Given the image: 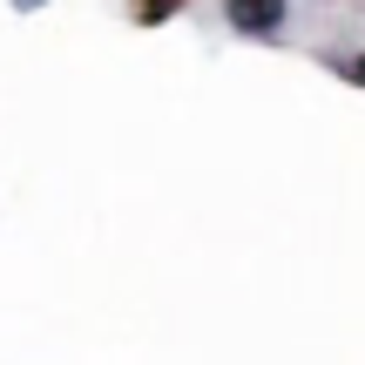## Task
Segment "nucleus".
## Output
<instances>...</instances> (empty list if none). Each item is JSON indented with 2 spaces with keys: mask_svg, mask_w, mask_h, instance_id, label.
Masks as SVG:
<instances>
[{
  "mask_svg": "<svg viewBox=\"0 0 365 365\" xmlns=\"http://www.w3.org/2000/svg\"><path fill=\"white\" fill-rule=\"evenodd\" d=\"M291 0H230V27L237 34H277Z\"/></svg>",
  "mask_w": 365,
  "mask_h": 365,
  "instance_id": "f257e3e1",
  "label": "nucleus"
},
{
  "mask_svg": "<svg viewBox=\"0 0 365 365\" xmlns=\"http://www.w3.org/2000/svg\"><path fill=\"white\" fill-rule=\"evenodd\" d=\"M182 7H190V0H129V14H135L143 27H163V21H176Z\"/></svg>",
  "mask_w": 365,
  "mask_h": 365,
  "instance_id": "f03ea898",
  "label": "nucleus"
},
{
  "mask_svg": "<svg viewBox=\"0 0 365 365\" xmlns=\"http://www.w3.org/2000/svg\"><path fill=\"white\" fill-rule=\"evenodd\" d=\"M352 81H365V54H359V61H352Z\"/></svg>",
  "mask_w": 365,
  "mask_h": 365,
  "instance_id": "7ed1b4c3",
  "label": "nucleus"
}]
</instances>
